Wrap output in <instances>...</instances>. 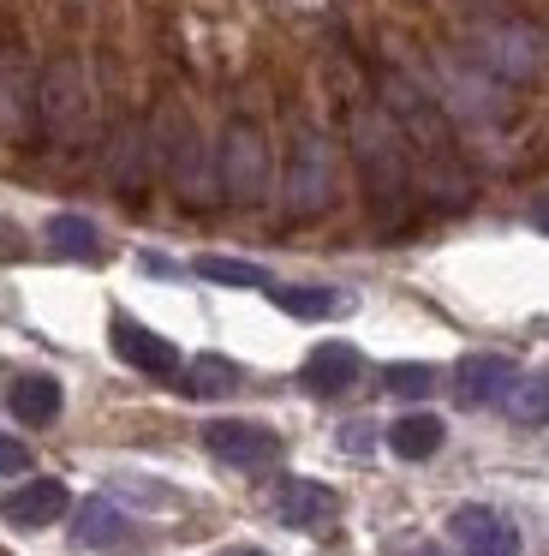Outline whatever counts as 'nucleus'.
<instances>
[{
    "label": "nucleus",
    "mask_w": 549,
    "mask_h": 556,
    "mask_svg": "<svg viewBox=\"0 0 549 556\" xmlns=\"http://www.w3.org/2000/svg\"><path fill=\"white\" fill-rule=\"evenodd\" d=\"M107 341H114V353L131 365V371H143V377H174L179 371V348H174V341L155 336V329H143L138 317H126V312L107 324Z\"/></svg>",
    "instance_id": "nucleus-11"
},
{
    "label": "nucleus",
    "mask_w": 549,
    "mask_h": 556,
    "mask_svg": "<svg viewBox=\"0 0 549 556\" xmlns=\"http://www.w3.org/2000/svg\"><path fill=\"white\" fill-rule=\"evenodd\" d=\"M532 222H537V228L549 233V192H544V204H537V216H532Z\"/></svg>",
    "instance_id": "nucleus-27"
},
{
    "label": "nucleus",
    "mask_w": 549,
    "mask_h": 556,
    "mask_svg": "<svg viewBox=\"0 0 549 556\" xmlns=\"http://www.w3.org/2000/svg\"><path fill=\"white\" fill-rule=\"evenodd\" d=\"M442 437H448V431H442L436 413H406V419L388 425V448L400 460H430L442 448Z\"/></svg>",
    "instance_id": "nucleus-20"
},
{
    "label": "nucleus",
    "mask_w": 549,
    "mask_h": 556,
    "mask_svg": "<svg viewBox=\"0 0 549 556\" xmlns=\"http://www.w3.org/2000/svg\"><path fill=\"white\" fill-rule=\"evenodd\" d=\"M346 144H353V162L365 174V192L376 204L382 228H400L406 210H412V156H406L400 126L388 121V109H353V126H346Z\"/></svg>",
    "instance_id": "nucleus-1"
},
{
    "label": "nucleus",
    "mask_w": 549,
    "mask_h": 556,
    "mask_svg": "<svg viewBox=\"0 0 549 556\" xmlns=\"http://www.w3.org/2000/svg\"><path fill=\"white\" fill-rule=\"evenodd\" d=\"M215 186L233 204H263L274 186V162H269V138L257 121H227L221 144H215Z\"/></svg>",
    "instance_id": "nucleus-4"
},
{
    "label": "nucleus",
    "mask_w": 549,
    "mask_h": 556,
    "mask_svg": "<svg viewBox=\"0 0 549 556\" xmlns=\"http://www.w3.org/2000/svg\"><path fill=\"white\" fill-rule=\"evenodd\" d=\"M227 556H263V551H227Z\"/></svg>",
    "instance_id": "nucleus-29"
},
{
    "label": "nucleus",
    "mask_w": 549,
    "mask_h": 556,
    "mask_svg": "<svg viewBox=\"0 0 549 556\" xmlns=\"http://www.w3.org/2000/svg\"><path fill=\"white\" fill-rule=\"evenodd\" d=\"M406 556H442V551H436V544H418V551H406Z\"/></svg>",
    "instance_id": "nucleus-28"
},
{
    "label": "nucleus",
    "mask_w": 549,
    "mask_h": 556,
    "mask_svg": "<svg viewBox=\"0 0 549 556\" xmlns=\"http://www.w3.org/2000/svg\"><path fill=\"white\" fill-rule=\"evenodd\" d=\"M269 300L281 305L286 317H305V324H322V317H341L346 305V293H334V288H293V281H274L269 288Z\"/></svg>",
    "instance_id": "nucleus-19"
},
{
    "label": "nucleus",
    "mask_w": 549,
    "mask_h": 556,
    "mask_svg": "<svg viewBox=\"0 0 549 556\" xmlns=\"http://www.w3.org/2000/svg\"><path fill=\"white\" fill-rule=\"evenodd\" d=\"M477 61L489 66V73L501 78H532L537 66H544V49H537V37L525 25H508V18H496V25H477Z\"/></svg>",
    "instance_id": "nucleus-9"
},
{
    "label": "nucleus",
    "mask_w": 549,
    "mask_h": 556,
    "mask_svg": "<svg viewBox=\"0 0 549 556\" xmlns=\"http://www.w3.org/2000/svg\"><path fill=\"white\" fill-rule=\"evenodd\" d=\"M191 269H197L203 281H221V288H263V293L274 288L269 269H263V264H245V257H197Z\"/></svg>",
    "instance_id": "nucleus-22"
},
{
    "label": "nucleus",
    "mask_w": 549,
    "mask_h": 556,
    "mask_svg": "<svg viewBox=\"0 0 549 556\" xmlns=\"http://www.w3.org/2000/svg\"><path fill=\"white\" fill-rule=\"evenodd\" d=\"M24 467H30V448H24L18 437L0 431V472H24Z\"/></svg>",
    "instance_id": "nucleus-25"
},
{
    "label": "nucleus",
    "mask_w": 549,
    "mask_h": 556,
    "mask_svg": "<svg viewBox=\"0 0 549 556\" xmlns=\"http://www.w3.org/2000/svg\"><path fill=\"white\" fill-rule=\"evenodd\" d=\"M448 539L460 544V556H520V527L501 508L465 503L448 515Z\"/></svg>",
    "instance_id": "nucleus-8"
},
{
    "label": "nucleus",
    "mask_w": 549,
    "mask_h": 556,
    "mask_svg": "<svg viewBox=\"0 0 549 556\" xmlns=\"http://www.w3.org/2000/svg\"><path fill=\"white\" fill-rule=\"evenodd\" d=\"M150 138H155V156H162L174 192L186 198V204H203V198L215 192V156H209V144H203V132L179 109H167Z\"/></svg>",
    "instance_id": "nucleus-6"
},
{
    "label": "nucleus",
    "mask_w": 549,
    "mask_h": 556,
    "mask_svg": "<svg viewBox=\"0 0 549 556\" xmlns=\"http://www.w3.org/2000/svg\"><path fill=\"white\" fill-rule=\"evenodd\" d=\"M382 389H388V395H406V401H418V395H430V389H436V371H430V365H418V359L382 365Z\"/></svg>",
    "instance_id": "nucleus-24"
},
{
    "label": "nucleus",
    "mask_w": 549,
    "mask_h": 556,
    "mask_svg": "<svg viewBox=\"0 0 549 556\" xmlns=\"http://www.w3.org/2000/svg\"><path fill=\"white\" fill-rule=\"evenodd\" d=\"M60 401H66V395H60V383H54V377H18V383L7 389L12 419H18V425H36V431L60 419Z\"/></svg>",
    "instance_id": "nucleus-17"
},
{
    "label": "nucleus",
    "mask_w": 549,
    "mask_h": 556,
    "mask_svg": "<svg viewBox=\"0 0 549 556\" xmlns=\"http://www.w3.org/2000/svg\"><path fill=\"white\" fill-rule=\"evenodd\" d=\"M203 448H209L221 467H239V472H263L281 460V437L257 419H209L203 425Z\"/></svg>",
    "instance_id": "nucleus-7"
},
{
    "label": "nucleus",
    "mask_w": 549,
    "mask_h": 556,
    "mask_svg": "<svg viewBox=\"0 0 549 556\" xmlns=\"http://www.w3.org/2000/svg\"><path fill=\"white\" fill-rule=\"evenodd\" d=\"M341 443H346V448H370V425H346Z\"/></svg>",
    "instance_id": "nucleus-26"
},
{
    "label": "nucleus",
    "mask_w": 549,
    "mask_h": 556,
    "mask_svg": "<svg viewBox=\"0 0 549 556\" xmlns=\"http://www.w3.org/2000/svg\"><path fill=\"white\" fill-rule=\"evenodd\" d=\"M42 240L54 257H72V264H95L102 257V228L90 216H48Z\"/></svg>",
    "instance_id": "nucleus-16"
},
{
    "label": "nucleus",
    "mask_w": 549,
    "mask_h": 556,
    "mask_svg": "<svg viewBox=\"0 0 549 556\" xmlns=\"http://www.w3.org/2000/svg\"><path fill=\"white\" fill-rule=\"evenodd\" d=\"M150 156H155V138L143 132L138 121H119L114 138H107L102 150V174L114 192H143V180H150Z\"/></svg>",
    "instance_id": "nucleus-12"
},
{
    "label": "nucleus",
    "mask_w": 549,
    "mask_h": 556,
    "mask_svg": "<svg viewBox=\"0 0 549 556\" xmlns=\"http://www.w3.org/2000/svg\"><path fill=\"white\" fill-rule=\"evenodd\" d=\"M520 371H513L508 353H465L454 365V401L460 407H489V401H508Z\"/></svg>",
    "instance_id": "nucleus-10"
},
{
    "label": "nucleus",
    "mask_w": 549,
    "mask_h": 556,
    "mask_svg": "<svg viewBox=\"0 0 549 556\" xmlns=\"http://www.w3.org/2000/svg\"><path fill=\"white\" fill-rule=\"evenodd\" d=\"M501 407H508L520 425H549V371L520 377V383H513V395L501 401Z\"/></svg>",
    "instance_id": "nucleus-23"
},
{
    "label": "nucleus",
    "mask_w": 549,
    "mask_h": 556,
    "mask_svg": "<svg viewBox=\"0 0 549 556\" xmlns=\"http://www.w3.org/2000/svg\"><path fill=\"white\" fill-rule=\"evenodd\" d=\"M36 121H42V132L54 138L60 150H78L84 138H90L95 97H90V78H84V66L72 61V54H60L42 73V85H36Z\"/></svg>",
    "instance_id": "nucleus-3"
},
{
    "label": "nucleus",
    "mask_w": 549,
    "mask_h": 556,
    "mask_svg": "<svg viewBox=\"0 0 549 556\" xmlns=\"http://www.w3.org/2000/svg\"><path fill=\"white\" fill-rule=\"evenodd\" d=\"M334 491L329 484H317V479H281V491H274V515L286 520V527H298V532H317V527H329L334 520Z\"/></svg>",
    "instance_id": "nucleus-14"
},
{
    "label": "nucleus",
    "mask_w": 549,
    "mask_h": 556,
    "mask_svg": "<svg viewBox=\"0 0 549 556\" xmlns=\"http://www.w3.org/2000/svg\"><path fill=\"white\" fill-rule=\"evenodd\" d=\"M72 539H78L84 551H107V544H126V539H131V520L119 515L107 496H90V503L78 508V527H72Z\"/></svg>",
    "instance_id": "nucleus-18"
},
{
    "label": "nucleus",
    "mask_w": 549,
    "mask_h": 556,
    "mask_svg": "<svg viewBox=\"0 0 549 556\" xmlns=\"http://www.w3.org/2000/svg\"><path fill=\"white\" fill-rule=\"evenodd\" d=\"M281 204L286 216L310 222L334 204V144L317 126H298L293 150H286V174H281Z\"/></svg>",
    "instance_id": "nucleus-5"
},
{
    "label": "nucleus",
    "mask_w": 549,
    "mask_h": 556,
    "mask_svg": "<svg viewBox=\"0 0 549 556\" xmlns=\"http://www.w3.org/2000/svg\"><path fill=\"white\" fill-rule=\"evenodd\" d=\"M388 121L400 126V138L424 156V174H430V186H442L448 198H465V168H460V150H454V132H448V121H442V109L424 97V90L412 85V78H400V73H388Z\"/></svg>",
    "instance_id": "nucleus-2"
},
{
    "label": "nucleus",
    "mask_w": 549,
    "mask_h": 556,
    "mask_svg": "<svg viewBox=\"0 0 549 556\" xmlns=\"http://www.w3.org/2000/svg\"><path fill=\"white\" fill-rule=\"evenodd\" d=\"M66 508H72V496L60 479H24L18 491L0 496V515H7L12 527H54Z\"/></svg>",
    "instance_id": "nucleus-13"
},
{
    "label": "nucleus",
    "mask_w": 549,
    "mask_h": 556,
    "mask_svg": "<svg viewBox=\"0 0 549 556\" xmlns=\"http://www.w3.org/2000/svg\"><path fill=\"white\" fill-rule=\"evenodd\" d=\"M179 377H186V395H197V401H209V395H233L239 383H245V371H239L233 359H221V353H203V359H191V365H179Z\"/></svg>",
    "instance_id": "nucleus-21"
},
{
    "label": "nucleus",
    "mask_w": 549,
    "mask_h": 556,
    "mask_svg": "<svg viewBox=\"0 0 549 556\" xmlns=\"http://www.w3.org/2000/svg\"><path fill=\"white\" fill-rule=\"evenodd\" d=\"M358 371H365L358 348H346V341H322V348H310V359H305V371H298V383H305L310 395H341V389L358 383Z\"/></svg>",
    "instance_id": "nucleus-15"
}]
</instances>
